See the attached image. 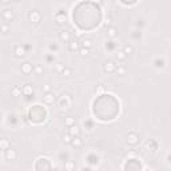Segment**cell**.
Masks as SVG:
<instances>
[{
	"mask_svg": "<svg viewBox=\"0 0 171 171\" xmlns=\"http://www.w3.org/2000/svg\"><path fill=\"white\" fill-rule=\"evenodd\" d=\"M71 98H69L68 94H63L62 98H60V100H59L58 106L60 110H68L69 107H71Z\"/></svg>",
	"mask_w": 171,
	"mask_h": 171,
	"instance_id": "cell-1",
	"label": "cell"
},
{
	"mask_svg": "<svg viewBox=\"0 0 171 171\" xmlns=\"http://www.w3.org/2000/svg\"><path fill=\"white\" fill-rule=\"evenodd\" d=\"M116 68H118V66L115 64V62H112V60H108V62H106L104 64H103V71L107 72V74L116 72Z\"/></svg>",
	"mask_w": 171,
	"mask_h": 171,
	"instance_id": "cell-2",
	"label": "cell"
},
{
	"mask_svg": "<svg viewBox=\"0 0 171 171\" xmlns=\"http://www.w3.org/2000/svg\"><path fill=\"white\" fill-rule=\"evenodd\" d=\"M127 143L130 146H136L139 143V135L134 131L128 132L127 134Z\"/></svg>",
	"mask_w": 171,
	"mask_h": 171,
	"instance_id": "cell-3",
	"label": "cell"
},
{
	"mask_svg": "<svg viewBox=\"0 0 171 171\" xmlns=\"http://www.w3.org/2000/svg\"><path fill=\"white\" fill-rule=\"evenodd\" d=\"M28 19H29V22H32V23H39L40 19H42V14L37 10H33V11H31L28 14Z\"/></svg>",
	"mask_w": 171,
	"mask_h": 171,
	"instance_id": "cell-4",
	"label": "cell"
},
{
	"mask_svg": "<svg viewBox=\"0 0 171 171\" xmlns=\"http://www.w3.org/2000/svg\"><path fill=\"white\" fill-rule=\"evenodd\" d=\"M59 39L64 42V43H69L71 42V32H69L68 29H62L60 32H59Z\"/></svg>",
	"mask_w": 171,
	"mask_h": 171,
	"instance_id": "cell-5",
	"label": "cell"
},
{
	"mask_svg": "<svg viewBox=\"0 0 171 171\" xmlns=\"http://www.w3.org/2000/svg\"><path fill=\"white\" fill-rule=\"evenodd\" d=\"M43 100L47 103V104H52V103H55V100H56V95H55L54 92H51V91L44 92Z\"/></svg>",
	"mask_w": 171,
	"mask_h": 171,
	"instance_id": "cell-6",
	"label": "cell"
},
{
	"mask_svg": "<svg viewBox=\"0 0 171 171\" xmlns=\"http://www.w3.org/2000/svg\"><path fill=\"white\" fill-rule=\"evenodd\" d=\"M4 155H5L7 160H15L16 158H18V153H16V150H12L11 147L5 150V153H4Z\"/></svg>",
	"mask_w": 171,
	"mask_h": 171,
	"instance_id": "cell-7",
	"label": "cell"
},
{
	"mask_svg": "<svg viewBox=\"0 0 171 171\" xmlns=\"http://www.w3.org/2000/svg\"><path fill=\"white\" fill-rule=\"evenodd\" d=\"M80 131H82V130H80V127L78 126L76 123L68 127V132L72 135V136H79V135H80Z\"/></svg>",
	"mask_w": 171,
	"mask_h": 171,
	"instance_id": "cell-8",
	"label": "cell"
},
{
	"mask_svg": "<svg viewBox=\"0 0 171 171\" xmlns=\"http://www.w3.org/2000/svg\"><path fill=\"white\" fill-rule=\"evenodd\" d=\"M22 74H24V75H29V74H32L33 71V67L31 63H24V64H22Z\"/></svg>",
	"mask_w": 171,
	"mask_h": 171,
	"instance_id": "cell-9",
	"label": "cell"
},
{
	"mask_svg": "<svg viewBox=\"0 0 171 171\" xmlns=\"http://www.w3.org/2000/svg\"><path fill=\"white\" fill-rule=\"evenodd\" d=\"M55 20H56V23L58 24H64L67 20V16L64 12H58V14L55 15Z\"/></svg>",
	"mask_w": 171,
	"mask_h": 171,
	"instance_id": "cell-10",
	"label": "cell"
},
{
	"mask_svg": "<svg viewBox=\"0 0 171 171\" xmlns=\"http://www.w3.org/2000/svg\"><path fill=\"white\" fill-rule=\"evenodd\" d=\"M146 149L149 150V151H155V150L158 149V144H157V142L155 140H153V139H150L149 142H146Z\"/></svg>",
	"mask_w": 171,
	"mask_h": 171,
	"instance_id": "cell-11",
	"label": "cell"
},
{
	"mask_svg": "<svg viewBox=\"0 0 171 171\" xmlns=\"http://www.w3.org/2000/svg\"><path fill=\"white\" fill-rule=\"evenodd\" d=\"M14 18H15V15H14V12H12L11 10H4V11H3V19H4V20L11 22Z\"/></svg>",
	"mask_w": 171,
	"mask_h": 171,
	"instance_id": "cell-12",
	"label": "cell"
},
{
	"mask_svg": "<svg viewBox=\"0 0 171 171\" xmlns=\"http://www.w3.org/2000/svg\"><path fill=\"white\" fill-rule=\"evenodd\" d=\"M22 90H23V95H24V96H31V95L33 94V87L31 84H26Z\"/></svg>",
	"mask_w": 171,
	"mask_h": 171,
	"instance_id": "cell-13",
	"label": "cell"
},
{
	"mask_svg": "<svg viewBox=\"0 0 171 171\" xmlns=\"http://www.w3.org/2000/svg\"><path fill=\"white\" fill-rule=\"evenodd\" d=\"M14 54L18 56V58H23L24 55H26V51H24V48L22 47V46H16L14 50Z\"/></svg>",
	"mask_w": 171,
	"mask_h": 171,
	"instance_id": "cell-14",
	"label": "cell"
},
{
	"mask_svg": "<svg viewBox=\"0 0 171 171\" xmlns=\"http://www.w3.org/2000/svg\"><path fill=\"white\" fill-rule=\"evenodd\" d=\"M71 144H72L74 147H82V146H83V140H82L79 136H72Z\"/></svg>",
	"mask_w": 171,
	"mask_h": 171,
	"instance_id": "cell-15",
	"label": "cell"
},
{
	"mask_svg": "<svg viewBox=\"0 0 171 171\" xmlns=\"http://www.w3.org/2000/svg\"><path fill=\"white\" fill-rule=\"evenodd\" d=\"M116 35H118V32H116V28H115V27H108V28H107V36L108 37L114 39Z\"/></svg>",
	"mask_w": 171,
	"mask_h": 171,
	"instance_id": "cell-16",
	"label": "cell"
},
{
	"mask_svg": "<svg viewBox=\"0 0 171 171\" xmlns=\"http://www.w3.org/2000/svg\"><path fill=\"white\" fill-rule=\"evenodd\" d=\"M22 94H23V90L20 87H18V86H15V87L11 88V95L12 96H20Z\"/></svg>",
	"mask_w": 171,
	"mask_h": 171,
	"instance_id": "cell-17",
	"label": "cell"
},
{
	"mask_svg": "<svg viewBox=\"0 0 171 171\" xmlns=\"http://www.w3.org/2000/svg\"><path fill=\"white\" fill-rule=\"evenodd\" d=\"M127 56H128V55L126 54L123 50H122V51H118V52H116V60H120V62L126 60V59H127Z\"/></svg>",
	"mask_w": 171,
	"mask_h": 171,
	"instance_id": "cell-18",
	"label": "cell"
},
{
	"mask_svg": "<svg viewBox=\"0 0 171 171\" xmlns=\"http://www.w3.org/2000/svg\"><path fill=\"white\" fill-rule=\"evenodd\" d=\"M80 47L91 48L92 47V40L91 39H83V42H82V46H80Z\"/></svg>",
	"mask_w": 171,
	"mask_h": 171,
	"instance_id": "cell-19",
	"label": "cell"
},
{
	"mask_svg": "<svg viewBox=\"0 0 171 171\" xmlns=\"http://www.w3.org/2000/svg\"><path fill=\"white\" fill-rule=\"evenodd\" d=\"M64 68H66V66L62 64V63H56V64H55V72L62 74L63 71H64Z\"/></svg>",
	"mask_w": 171,
	"mask_h": 171,
	"instance_id": "cell-20",
	"label": "cell"
},
{
	"mask_svg": "<svg viewBox=\"0 0 171 171\" xmlns=\"http://www.w3.org/2000/svg\"><path fill=\"white\" fill-rule=\"evenodd\" d=\"M0 147H1V150H4V151H5V150L7 149H10V142H8L7 139L4 138V139H1V143H0Z\"/></svg>",
	"mask_w": 171,
	"mask_h": 171,
	"instance_id": "cell-21",
	"label": "cell"
},
{
	"mask_svg": "<svg viewBox=\"0 0 171 171\" xmlns=\"http://www.w3.org/2000/svg\"><path fill=\"white\" fill-rule=\"evenodd\" d=\"M64 124H66L67 127H69V126L75 124V119H74V118H71V116L66 118V119H64Z\"/></svg>",
	"mask_w": 171,
	"mask_h": 171,
	"instance_id": "cell-22",
	"label": "cell"
},
{
	"mask_svg": "<svg viewBox=\"0 0 171 171\" xmlns=\"http://www.w3.org/2000/svg\"><path fill=\"white\" fill-rule=\"evenodd\" d=\"M62 75H63V76H66V78L72 76V69L68 68V67H66V68H64V71L62 72Z\"/></svg>",
	"mask_w": 171,
	"mask_h": 171,
	"instance_id": "cell-23",
	"label": "cell"
},
{
	"mask_svg": "<svg viewBox=\"0 0 171 171\" xmlns=\"http://www.w3.org/2000/svg\"><path fill=\"white\" fill-rule=\"evenodd\" d=\"M79 54L82 55V56H87V55L90 54V48H84V47H80V48H79Z\"/></svg>",
	"mask_w": 171,
	"mask_h": 171,
	"instance_id": "cell-24",
	"label": "cell"
},
{
	"mask_svg": "<svg viewBox=\"0 0 171 171\" xmlns=\"http://www.w3.org/2000/svg\"><path fill=\"white\" fill-rule=\"evenodd\" d=\"M123 51L126 52L127 55H131L132 52H134V48H132V46H128V44H127V46H124V47H123Z\"/></svg>",
	"mask_w": 171,
	"mask_h": 171,
	"instance_id": "cell-25",
	"label": "cell"
},
{
	"mask_svg": "<svg viewBox=\"0 0 171 171\" xmlns=\"http://www.w3.org/2000/svg\"><path fill=\"white\" fill-rule=\"evenodd\" d=\"M69 51H76V50H79V44L76 43V42H74V43H69Z\"/></svg>",
	"mask_w": 171,
	"mask_h": 171,
	"instance_id": "cell-26",
	"label": "cell"
},
{
	"mask_svg": "<svg viewBox=\"0 0 171 171\" xmlns=\"http://www.w3.org/2000/svg\"><path fill=\"white\" fill-rule=\"evenodd\" d=\"M71 138H72V135L69 134V132H68V134H66L64 136H63V139H64V143H68V144H71V140H72Z\"/></svg>",
	"mask_w": 171,
	"mask_h": 171,
	"instance_id": "cell-27",
	"label": "cell"
},
{
	"mask_svg": "<svg viewBox=\"0 0 171 171\" xmlns=\"http://www.w3.org/2000/svg\"><path fill=\"white\" fill-rule=\"evenodd\" d=\"M116 74H118V75H120V76H123L124 74H126V68H124V67H118V68H116Z\"/></svg>",
	"mask_w": 171,
	"mask_h": 171,
	"instance_id": "cell-28",
	"label": "cell"
},
{
	"mask_svg": "<svg viewBox=\"0 0 171 171\" xmlns=\"http://www.w3.org/2000/svg\"><path fill=\"white\" fill-rule=\"evenodd\" d=\"M35 72H36L37 75H42V74L44 72L43 67H42V66H36V67H35Z\"/></svg>",
	"mask_w": 171,
	"mask_h": 171,
	"instance_id": "cell-29",
	"label": "cell"
},
{
	"mask_svg": "<svg viewBox=\"0 0 171 171\" xmlns=\"http://www.w3.org/2000/svg\"><path fill=\"white\" fill-rule=\"evenodd\" d=\"M75 167V164L72 163V162H67L66 164H64V168H67V170H71V168Z\"/></svg>",
	"mask_w": 171,
	"mask_h": 171,
	"instance_id": "cell-30",
	"label": "cell"
},
{
	"mask_svg": "<svg viewBox=\"0 0 171 171\" xmlns=\"http://www.w3.org/2000/svg\"><path fill=\"white\" fill-rule=\"evenodd\" d=\"M42 88H43V91H44V92L51 91V87H50V84H44V86H43V87H42Z\"/></svg>",
	"mask_w": 171,
	"mask_h": 171,
	"instance_id": "cell-31",
	"label": "cell"
},
{
	"mask_svg": "<svg viewBox=\"0 0 171 171\" xmlns=\"http://www.w3.org/2000/svg\"><path fill=\"white\" fill-rule=\"evenodd\" d=\"M7 31H8V26H7V24H3V32L7 33Z\"/></svg>",
	"mask_w": 171,
	"mask_h": 171,
	"instance_id": "cell-32",
	"label": "cell"
},
{
	"mask_svg": "<svg viewBox=\"0 0 171 171\" xmlns=\"http://www.w3.org/2000/svg\"><path fill=\"white\" fill-rule=\"evenodd\" d=\"M10 1H11V0H1V3H3V4H8Z\"/></svg>",
	"mask_w": 171,
	"mask_h": 171,
	"instance_id": "cell-33",
	"label": "cell"
},
{
	"mask_svg": "<svg viewBox=\"0 0 171 171\" xmlns=\"http://www.w3.org/2000/svg\"><path fill=\"white\" fill-rule=\"evenodd\" d=\"M14 1H19V0H14Z\"/></svg>",
	"mask_w": 171,
	"mask_h": 171,
	"instance_id": "cell-34",
	"label": "cell"
}]
</instances>
